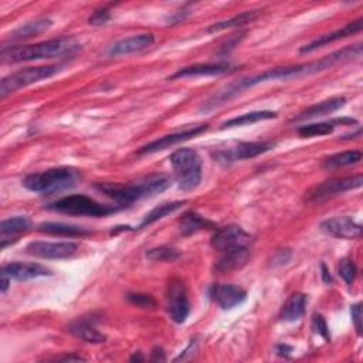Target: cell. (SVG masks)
Here are the masks:
<instances>
[{
	"label": "cell",
	"mask_w": 363,
	"mask_h": 363,
	"mask_svg": "<svg viewBox=\"0 0 363 363\" xmlns=\"http://www.w3.org/2000/svg\"><path fill=\"white\" fill-rule=\"evenodd\" d=\"M360 54H362V44H356L352 47H345L342 50L335 51V53L326 55V57H324L318 62L286 66V67H275V68H270V70L263 71V73L256 74V75L237 80L234 82H230L229 86H226L225 89H221L220 91H217L214 95H212L203 104L201 111L209 113V111H213V109L218 108L220 105L232 101L233 98H236L237 95H240L245 90L253 89V87L259 86V84H264L268 81L292 80V78H298V77L317 74V73H321V71H325V70L333 67L335 64H338V63L348 62L351 59L359 57Z\"/></svg>",
	"instance_id": "obj_1"
},
{
	"label": "cell",
	"mask_w": 363,
	"mask_h": 363,
	"mask_svg": "<svg viewBox=\"0 0 363 363\" xmlns=\"http://www.w3.org/2000/svg\"><path fill=\"white\" fill-rule=\"evenodd\" d=\"M171 178L167 175H149L142 179H138L133 183H97L94 187L105 194L106 198L113 199L120 206L125 207L141 199L155 198L171 186Z\"/></svg>",
	"instance_id": "obj_2"
},
{
	"label": "cell",
	"mask_w": 363,
	"mask_h": 363,
	"mask_svg": "<svg viewBox=\"0 0 363 363\" xmlns=\"http://www.w3.org/2000/svg\"><path fill=\"white\" fill-rule=\"evenodd\" d=\"M81 48L73 37H59L30 46H3L2 60L5 63H23L47 59H62L75 54Z\"/></svg>",
	"instance_id": "obj_3"
},
{
	"label": "cell",
	"mask_w": 363,
	"mask_h": 363,
	"mask_svg": "<svg viewBox=\"0 0 363 363\" xmlns=\"http://www.w3.org/2000/svg\"><path fill=\"white\" fill-rule=\"evenodd\" d=\"M81 175L77 169L73 167H54L44 172H37L27 175L21 185L30 192L40 193V194H55L64 190L73 189Z\"/></svg>",
	"instance_id": "obj_4"
},
{
	"label": "cell",
	"mask_w": 363,
	"mask_h": 363,
	"mask_svg": "<svg viewBox=\"0 0 363 363\" xmlns=\"http://www.w3.org/2000/svg\"><path fill=\"white\" fill-rule=\"evenodd\" d=\"M48 210L60 212L71 216H87V217H106L124 209L120 205H102L86 194H68L59 201L47 205Z\"/></svg>",
	"instance_id": "obj_5"
},
{
	"label": "cell",
	"mask_w": 363,
	"mask_h": 363,
	"mask_svg": "<svg viewBox=\"0 0 363 363\" xmlns=\"http://www.w3.org/2000/svg\"><path fill=\"white\" fill-rule=\"evenodd\" d=\"M171 163L179 189L190 192L201 185L202 159L196 151L190 148H180L171 155Z\"/></svg>",
	"instance_id": "obj_6"
},
{
	"label": "cell",
	"mask_w": 363,
	"mask_h": 363,
	"mask_svg": "<svg viewBox=\"0 0 363 363\" xmlns=\"http://www.w3.org/2000/svg\"><path fill=\"white\" fill-rule=\"evenodd\" d=\"M63 68L64 64H51L40 67H27L20 71H16L0 81V98H6L9 94H13L20 89L48 80L55 74H59Z\"/></svg>",
	"instance_id": "obj_7"
},
{
	"label": "cell",
	"mask_w": 363,
	"mask_h": 363,
	"mask_svg": "<svg viewBox=\"0 0 363 363\" xmlns=\"http://www.w3.org/2000/svg\"><path fill=\"white\" fill-rule=\"evenodd\" d=\"M363 176L355 175L349 178H339V179H331L325 180L314 187H311L305 194V201L308 202H321L324 199L337 196V194L345 193L348 190H355L362 187Z\"/></svg>",
	"instance_id": "obj_8"
},
{
	"label": "cell",
	"mask_w": 363,
	"mask_h": 363,
	"mask_svg": "<svg viewBox=\"0 0 363 363\" xmlns=\"http://www.w3.org/2000/svg\"><path fill=\"white\" fill-rule=\"evenodd\" d=\"M277 144L271 141H264V142H239L236 147L221 149L213 153L214 160L229 165L237 160H245V159H253L259 155H263L271 149H274Z\"/></svg>",
	"instance_id": "obj_9"
},
{
	"label": "cell",
	"mask_w": 363,
	"mask_h": 363,
	"mask_svg": "<svg viewBox=\"0 0 363 363\" xmlns=\"http://www.w3.org/2000/svg\"><path fill=\"white\" fill-rule=\"evenodd\" d=\"M77 243L71 241H32L26 245V253L46 260H67L75 256Z\"/></svg>",
	"instance_id": "obj_10"
},
{
	"label": "cell",
	"mask_w": 363,
	"mask_h": 363,
	"mask_svg": "<svg viewBox=\"0 0 363 363\" xmlns=\"http://www.w3.org/2000/svg\"><path fill=\"white\" fill-rule=\"evenodd\" d=\"M210 244L218 253H229V251L250 247L251 236L244 232L240 226L230 225L217 229L210 240Z\"/></svg>",
	"instance_id": "obj_11"
},
{
	"label": "cell",
	"mask_w": 363,
	"mask_h": 363,
	"mask_svg": "<svg viewBox=\"0 0 363 363\" xmlns=\"http://www.w3.org/2000/svg\"><path fill=\"white\" fill-rule=\"evenodd\" d=\"M167 314L176 324H183L190 314L187 290L182 280H172L167 287Z\"/></svg>",
	"instance_id": "obj_12"
},
{
	"label": "cell",
	"mask_w": 363,
	"mask_h": 363,
	"mask_svg": "<svg viewBox=\"0 0 363 363\" xmlns=\"http://www.w3.org/2000/svg\"><path fill=\"white\" fill-rule=\"evenodd\" d=\"M207 128H209V127L205 124V125L193 127V128H189V129H185V131H179V132H175V133L165 135V136H162V138H159V139H155V141H152L151 144L142 147L141 149L138 151V155H149V153H155V152L167 149V148H171V147H174V145H178V144H180V142L189 141V139L201 135V133L205 132Z\"/></svg>",
	"instance_id": "obj_13"
},
{
	"label": "cell",
	"mask_w": 363,
	"mask_h": 363,
	"mask_svg": "<svg viewBox=\"0 0 363 363\" xmlns=\"http://www.w3.org/2000/svg\"><path fill=\"white\" fill-rule=\"evenodd\" d=\"M321 229L333 237L345 240L359 239L362 236V226L349 216L326 218L321 223Z\"/></svg>",
	"instance_id": "obj_14"
},
{
	"label": "cell",
	"mask_w": 363,
	"mask_h": 363,
	"mask_svg": "<svg viewBox=\"0 0 363 363\" xmlns=\"http://www.w3.org/2000/svg\"><path fill=\"white\" fill-rule=\"evenodd\" d=\"M153 43H155V36L152 33H142L138 36L127 37L111 46L106 50V55H109V57H120V55L141 53L149 48Z\"/></svg>",
	"instance_id": "obj_15"
},
{
	"label": "cell",
	"mask_w": 363,
	"mask_h": 363,
	"mask_svg": "<svg viewBox=\"0 0 363 363\" xmlns=\"http://www.w3.org/2000/svg\"><path fill=\"white\" fill-rule=\"evenodd\" d=\"M2 274L8 275L10 280L27 281L39 277H50L53 275V271L37 263H9L3 266Z\"/></svg>",
	"instance_id": "obj_16"
},
{
	"label": "cell",
	"mask_w": 363,
	"mask_h": 363,
	"mask_svg": "<svg viewBox=\"0 0 363 363\" xmlns=\"http://www.w3.org/2000/svg\"><path fill=\"white\" fill-rule=\"evenodd\" d=\"M212 298L223 310H233L247 298L245 290L232 284H217L212 288Z\"/></svg>",
	"instance_id": "obj_17"
},
{
	"label": "cell",
	"mask_w": 363,
	"mask_h": 363,
	"mask_svg": "<svg viewBox=\"0 0 363 363\" xmlns=\"http://www.w3.org/2000/svg\"><path fill=\"white\" fill-rule=\"evenodd\" d=\"M362 27H363V19H357L355 21H351L348 23L346 26H344L342 29L339 30H335V32H331V33H326V35H322L321 37L315 39L314 41H311L310 44H305L304 47H301V53H311L319 47H324V46H328L333 41H338L341 39H345V37H351L353 35H357L362 32Z\"/></svg>",
	"instance_id": "obj_18"
},
{
	"label": "cell",
	"mask_w": 363,
	"mask_h": 363,
	"mask_svg": "<svg viewBox=\"0 0 363 363\" xmlns=\"http://www.w3.org/2000/svg\"><path fill=\"white\" fill-rule=\"evenodd\" d=\"M30 227V221L24 216H16L3 220L0 223V248L16 243L21 234H24Z\"/></svg>",
	"instance_id": "obj_19"
},
{
	"label": "cell",
	"mask_w": 363,
	"mask_h": 363,
	"mask_svg": "<svg viewBox=\"0 0 363 363\" xmlns=\"http://www.w3.org/2000/svg\"><path fill=\"white\" fill-rule=\"evenodd\" d=\"M236 67L230 63H206V64H193L189 67H183L178 70L174 75L169 77V80L176 78H187V77H201V75H220L234 71Z\"/></svg>",
	"instance_id": "obj_20"
},
{
	"label": "cell",
	"mask_w": 363,
	"mask_h": 363,
	"mask_svg": "<svg viewBox=\"0 0 363 363\" xmlns=\"http://www.w3.org/2000/svg\"><path fill=\"white\" fill-rule=\"evenodd\" d=\"M346 104V98L345 97H333L325 101H321L315 105H311L306 109H304L302 113H299L297 117H294V122H299V121H306V120H313V118H318V117H324L332 113H337L338 109L344 108Z\"/></svg>",
	"instance_id": "obj_21"
},
{
	"label": "cell",
	"mask_w": 363,
	"mask_h": 363,
	"mask_svg": "<svg viewBox=\"0 0 363 363\" xmlns=\"http://www.w3.org/2000/svg\"><path fill=\"white\" fill-rule=\"evenodd\" d=\"M357 124L356 120L353 118H337V120H332V121H326V122H318V124H310V125H302L298 128V135L301 138H314V136H324V135H329L333 132V129L339 127V125H353Z\"/></svg>",
	"instance_id": "obj_22"
},
{
	"label": "cell",
	"mask_w": 363,
	"mask_h": 363,
	"mask_svg": "<svg viewBox=\"0 0 363 363\" xmlns=\"http://www.w3.org/2000/svg\"><path fill=\"white\" fill-rule=\"evenodd\" d=\"M250 260V247L239 248L229 251V253H223L220 260L216 263L214 268L220 272H229L241 268Z\"/></svg>",
	"instance_id": "obj_23"
},
{
	"label": "cell",
	"mask_w": 363,
	"mask_h": 363,
	"mask_svg": "<svg viewBox=\"0 0 363 363\" xmlns=\"http://www.w3.org/2000/svg\"><path fill=\"white\" fill-rule=\"evenodd\" d=\"M216 225L213 221L205 218L202 214L196 212H187L179 220V230L183 236H190L202 230L214 229Z\"/></svg>",
	"instance_id": "obj_24"
},
{
	"label": "cell",
	"mask_w": 363,
	"mask_h": 363,
	"mask_svg": "<svg viewBox=\"0 0 363 363\" xmlns=\"http://www.w3.org/2000/svg\"><path fill=\"white\" fill-rule=\"evenodd\" d=\"M306 302H308V298H306L305 294H301V292L292 294L287 299V302L283 305L281 313H280L281 321H286V322L299 321L305 315Z\"/></svg>",
	"instance_id": "obj_25"
},
{
	"label": "cell",
	"mask_w": 363,
	"mask_h": 363,
	"mask_svg": "<svg viewBox=\"0 0 363 363\" xmlns=\"http://www.w3.org/2000/svg\"><path fill=\"white\" fill-rule=\"evenodd\" d=\"M53 26V21L47 17H40L32 21H27L26 24L20 26L19 29H16L13 33H10V40L12 41H20L24 39H30L33 36H37L46 30H48Z\"/></svg>",
	"instance_id": "obj_26"
},
{
	"label": "cell",
	"mask_w": 363,
	"mask_h": 363,
	"mask_svg": "<svg viewBox=\"0 0 363 363\" xmlns=\"http://www.w3.org/2000/svg\"><path fill=\"white\" fill-rule=\"evenodd\" d=\"M68 332L75 338L89 342V344H102L105 342V335L95 329L89 321H77L68 326Z\"/></svg>",
	"instance_id": "obj_27"
},
{
	"label": "cell",
	"mask_w": 363,
	"mask_h": 363,
	"mask_svg": "<svg viewBox=\"0 0 363 363\" xmlns=\"http://www.w3.org/2000/svg\"><path fill=\"white\" fill-rule=\"evenodd\" d=\"M259 17H260V10L243 12V13H240L232 19L213 23L207 29V33H216L220 30H227V29H234V27H241V26H245L248 23L256 21Z\"/></svg>",
	"instance_id": "obj_28"
},
{
	"label": "cell",
	"mask_w": 363,
	"mask_h": 363,
	"mask_svg": "<svg viewBox=\"0 0 363 363\" xmlns=\"http://www.w3.org/2000/svg\"><path fill=\"white\" fill-rule=\"evenodd\" d=\"M39 232L47 233V234H57V236H68V237H75V236H86L90 234L91 232L86 227L81 226H74V225H67V223H55V221H47L41 223L37 227Z\"/></svg>",
	"instance_id": "obj_29"
},
{
	"label": "cell",
	"mask_w": 363,
	"mask_h": 363,
	"mask_svg": "<svg viewBox=\"0 0 363 363\" xmlns=\"http://www.w3.org/2000/svg\"><path fill=\"white\" fill-rule=\"evenodd\" d=\"M272 118H277V113H274V111H253V113H247V114H243L240 117H234L226 121L221 125V129L251 125V124H256V122L266 121V120H272Z\"/></svg>",
	"instance_id": "obj_30"
},
{
	"label": "cell",
	"mask_w": 363,
	"mask_h": 363,
	"mask_svg": "<svg viewBox=\"0 0 363 363\" xmlns=\"http://www.w3.org/2000/svg\"><path fill=\"white\" fill-rule=\"evenodd\" d=\"M185 203H186V202H165V203H160L159 206L153 207V209L144 217V220L141 221V225H139V229L147 227V226L152 225V223H155V221H158V220H162L163 217L175 213V212L179 210Z\"/></svg>",
	"instance_id": "obj_31"
},
{
	"label": "cell",
	"mask_w": 363,
	"mask_h": 363,
	"mask_svg": "<svg viewBox=\"0 0 363 363\" xmlns=\"http://www.w3.org/2000/svg\"><path fill=\"white\" fill-rule=\"evenodd\" d=\"M363 155L360 151H345L337 155H332L324 160L325 169H338V167L349 166L359 163L362 160Z\"/></svg>",
	"instance_id": "obj_32"
},
{
	"label": "cell",
	"mask_w": 363,
	"mask_h": 363,
	"mask_svg": "<svg viewBox=\"0 0 363 363\" xmlns=\"http://www.w3.org/2000/svg\"><path fill=\"white\" fill-rule=\"evenodd\" d=\"M147 257L152 261H165V263H172L176 261L180 257V253L178 250L172 248V247H166V245H160V247H155L148 250Z\"/></svg>",
	"instance_id": "obj_33"
},
{
	"label": "cell",
	"mask_w": 363,
	"mask_h": 363,
	"mask_svg": "<svg viewBox=\"0 0 363 363\" xmlns=\"http://www.w3.org/2000/svg\"><path fill=\"white\" fill-rule=\"evenodd\" d=\"M338 270H339L341 278L348 286L353 284L355 278H356V272H357V268H356V264L353 263V260H351V259L341 260Z\"/></svg>",
	"instance_id": "obj_34"
},
{
	"label": "cell",
	"mask_w": 363,
	"mask_h": 363,
	"mask_svg": "<svg viewBox=\"0 0 363 363\" xmlns=\"http://www.w3.org/2000/svg\"><path fill=\"white\" fill-rule=\"evenodd\" d=\"M128 299L131 304L139 306V308H144V310H153L156 306L155 299L149 294H142V292L128 294Z\"/></svg>",
	"instance_id": "obj_35"
},
{
	"label": "cell",
	"mask_w": 363,
	"mask_h": 363,
	"mask_svg": "<svg viewBox=\"0 0 363 363\" xmlns=\"http://www.w3.org/2000/svg\"><path fill=\"white\" fill-rule=\"evenodd\" d=\"M313 329L321 335V337L325 339V341H331V333H329V326L326 324V321L324 319L322 315L319 314H315L314 318H313Z\"/></svg>",
	"instance_id": "obj_36"
},
{
	"label": "cell",
	"mask_w": 363,
	"mask_h": 363,
	"mask_svg": "<svg viewBox=\"0 0 363 363\" xmlns=\"http://www.w3.org/2000/svg\"><path fill=\"white\" fill-rule=\"evenodd\" d=\"M111 19V13H109V9L108 8H102V9H98L93 13V16L89 19L90 24L93 26H100V24H105L108 20Z\"/></svg>",
	"instance_id": "obj_37"
},
{
	"label": "cell",
	"mask_w": 363,
	"mask_h": 363,
	"mask_svg": "<svg viewBox=\"0 0 363 363\" xmlns=\"http://www.w3.org/2000/svg\"><path fill=\"white\" fill-rule=\"evenodd\" d=\"M351 315H352V321L356 328V332L360 335L362 333V304L360 302H356L352 305Z\"/></svg>",
	"instance_id": "obj_38"
},
{
	"label": "cell",
	"mask_w": 363,
	"mask_h": 363,
	"mask_svg": "<svg viewBox=\"0 0 363 363\" xmlns=\"http://www.w3.org/2000/svg\"><path fill=\"white\" fill-rule=\"evenodd\" d=\"M291 257H292V253L290 250H280V251H277L275 256L272 257L271 264L272 266H284L291 260Z\"/></svg>",
	"instance_id": "obj_39"
},
{
	"label": "cell",
	"mask_w": 363,
	"mask_h": 363,
	"mask_svg": "<svg viewBox=\"0 0 363 363\" xmlns=\"http://www.w3.org/2000/svg\"><path fill=\"white\" fill-rule=\"evenodd\" d=\"M151 360L152 362H165L166 360V355H165V351L159 346L153 348L152 352H151Z\"/></svg>",
	"instance_id": "obj_40"
},
{
	"label": "cell",
	"mask_w": 363,
	"mask_h": 363,
	"mask_svg": "<svg viewBox=\"0 0 363 363\" xmlns=\"http://www.w3.org/2000/svg\"><path fill=\"white\" fill-rule=\"evenodd\" d=\"M291 352H292V348L288 345H277L275 346V353L281 357H288L291 355Z\"/></svg>",
	"instance_id": "obj_41"
},
{
	"label": "cell",
	"mask_w": 363,
	"mask_h": 363,
	"mask_svg": "<svg viewBox=\"0 0 363 363\" xmlns=\"http://www.w3.org/2000/svg\"><path fill=\"white\" fill-rule=\"evenodd\" d=\"M321 270H322V280L325 284H332V275L329 272V270L326 268V266L322 263L321 264Z\"/></svg>",
	"instance_id": "obj_42"
},
{
	"label": "cell",
	"mask_w": 363,
	"mask_h": 363,
	"mask_svg": "<svg viewBox=\"0 0 363 363\" xmlns=\"http://www.w3.org/2000/svg\"><path fill=\"white\" fill-rule=\"evenodd\" d=\"M59 360H64V362H81V360H86V359L78 356V355H67V356L60 357Z\"/></svg>",
	"instance_id": "obj_43"
},
{
	"label": "cell",
	"mask_w": 363,
	"mask_h": 363,
	"mask_svg": "<svg viewBox=\"0 0 363 363\" xmlns=\"http://www.w3.org/2000/svg\"><path fill=\"white\" fill-rule=\"evenodd\" d=\"M10 283H12L10 278H9L8 275L2 274V292H6V291H8V288H9V284H10Z\"/></svg>",
	"instance_id": "obj_44"
},
{
	"label": "cell",
	"mask_w": 363,
	"mask_h": 363,
	"mask_svg": "<svg viewBox=\"0 0 363 363\" xmlns=\"http://www.w3.org/2000/svg\"><path fill=\"white\" fill-rule=\"evenodd\" d=\"M362 135V129L359 128L355 133H348V135H344L341 136V139H344V141H349V139H355V138H359Z\"/></svg>",
	"instance_id": "obj_45"
},
{
	"label": "cell",
	"mask_w": 363,
	"mask_h": 363,
	"mask_svg": "<svg viewBox=\"0 0 363 363\" xmlns=\"http://www.w3.org/2000/svg\"><path fill=\"white\" fill-rule=\"evenodd\" d=\"M131 362H144V356L141 355V352H135L131 356Z\"/></svg>",
	"instance_id": "obj_46"
}]
</instances>
